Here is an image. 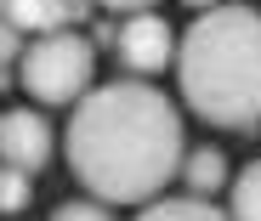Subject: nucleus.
Wrapping results in <instances>:
<instances>
[{
	"label": "nucleus",
	"instance_id": "7ed1b4c3",
	"mask_svg": "<svg viewBox=\"0 0 261 221\" xmlns=\"http://www.w3.org/2000/svg\"><path fill=\"white\" fill-rule=\"evenodd\" d=\"M91 40L74 34V29H57V34H40L34 46L23 51V91L46 108H63V102H80L91 91Z\"/></svg>",
	"mask_w": 261,
	"mask_h": 221
},
{
	"label": "nucleus",
	"instance_id": "2eb2a0df",
	"mask_svg": "<svg viewBox=\"0 0 261 221\" xmlns=\"http://www.w3.org/2000/svg\"><path fill=\"white\" fill-rule=\"evenodd\" d=\"M0 91H12V68H0Z\"/></svg>",
	"mask_w": 261,
	"mask_h": 221
},
{
	"label": "nucleus",
	"instance_id": "f257e3e1",
	"mask_svg": "<svg viewBox=\"0 0 261 221\" xmlns=\"http://www.w3.org/2000/svg\"><path fill=\"white\" fill-rule=\"evenodd\" d=\"M68 170L102 204H148L182 170V114L142 79L97 85L74 102Z\"/></svg>",
	"mask_w": 261,
	"mask_h": 221
},
{
	"label": "nucleus",
	"instance_id": "dca6fc26",
	"mask_svg": "<svg viewBox=\"0 0 261 221\" xmlns=\"http://www.w3.org/2000/svg\"><path fill=\"white\" fill-rule=\"evenodd\" d=\"M188 6H204V12H210V6H216V0H188Z\"/></svg>",
	"mask_w": 261,
	"mask_h": 221
},
{
	"label": "nucleus",
	"instance_id": "20e7f679",
	"mask_svg": "<svg viewBox=\"0 0 261 221\" xmlns=\"http://www.w3.org/2000/svg\"><path fill=\"white\" fill-rule=\"evenodd\" d=\"M114 51H119L125 68H137V74H159L170 57H176V34H170V23H165L159 12H137V17H125Z\"/></svg>",
	"mask_w": 261,
	"mask_h": 221
},
{
	"label": "nucleus",
	"instance_id": "9d476101",
	"mask_svg": "<svg viewBox=\"0 0 261 221\" xmlns=\"http://www.w3.org/2000/svg\"><path fill=\"white\" fill-rule=\"evenodd\" d=\"M29 199H34V187H29V170L0 164V210H6V215H17V210H29Z\"/></svg>",
	"mask_w": 261,
	"mask_h": 221
},
{
	"label": "nucleus",
	"instance_id": "f8f14e48",
	"mask_svg": "<svg viewBox=\"0 0 261 221\" xmlns=\"http://www.w3.org/2000/svg\"><path fill=\"white\" fill-rule=\"evenodd\" d=\"M17 51H29V46H23V29H12L6 17H0V68H12Z\"/></svg>",
	"mask_w": 261,
	"mask_h": 221
},
{
	"label": "nucleus",
	"instance_id": "1a4fd4ad",
	"mask_svg": "<svg viewBox=\"0 0 261 221\" xmlns=\"http://www.w3.org/2000/svg\"><path fill=\"white\" fill-rule=\"evenodd\" d=\"M233 221H261V159H250L233 182Z\"/></svg>",
	"mask_w": 261,
	"mask_h": 221
},
{
	"label": "nucleus",
	"instance_id": "ddd939ff",
	"mask_svg": "<svg viewBox=\"0 0 261 221\" xmlns=\"http://www.w3.org/2000/svg\"><path fill=\"white\" fill-rule=\"evenodd\" d=\"M97 6H108V12H125V17H137V12H153V0H97Z\"/></svg>",
	"mask_w": 261,
	"mask_h": 221
},
{
	"label": "nucleus",
	"instance_id": "39448f33",
	"mask_svg": "<svg viewBox=\"0 0 261 221\" xmlns=\"http://www.w3.org/2000/svg\"><path fill=\"white\" fill-rule=\"evenodd\" d=\"M46 159H51V125L34 108H6L0 114V164L34 176Z\"/></svg>",
	"mask_w": 261,
	"mask_h": 221
},
{
	"label": "nucleus",
	"instance_id": "4468645a",
	"mask_svg": "<svg viewBox=\"0 0 261 221\" xmlns=\"http://www.w3.org/2000/svg\"><path fill=\"white\" fill-rule=\"evenodd\" d=\"M91 6H97V0H63V17L80 23V17H91Z\"/></svg>",
	"mask_w": 261,
	"mask_h": 221
},
{
	"label": "nucleus",
	"instance_id": "423d86ee",
	"mask_svg": "<svg viewBox=\"0 0 261 221\" xmlns=\"http://www.w3.org/2000/svg\"><path fill=\"white\" fill-rule=\"evenodd\" d=\"M6 23L23 29V34H57V29H68L63 0H6Z\"/></svg>",
	"mask_w": 261,
	"mask_h": 221
},
{
	"label": "nucleus",
	"instance_id": "6e6552de",
	"mask_svg": "<svg viewBox=\"0 0 261 221\" xmlns=\"http://www.w3.org/2000/svg\"><path fill=\"white\" fill-rule=\"evenodd\" d=\"M137 221H233V215H222L210 199H153Z\"/></svg>",
	"mask_w": 261,
	"mask_h": 221
},
{
	"label": "nucleus",
	"instance_id": "f03ea898",
	"mask_svg": "<svg viewBox=\"0 0 261 221\" xmlns=\"http://www.w3.org/2000/svg\"><path fill=\"white\" fill-rule=\"evenodd\" d=\"M176 79L188 108L216 130L261 125V12L210 6L176 51Z\"/></svg>",
	"mask_w": 261,
	"mask_h": 221
},
{
	"label": "nucleus",
	"instance_id": "9b49d317",
	"mask_svg": "<svg viewBox=\"0 0 261 221\" xmlns=\"http://www.w3.org/2000/svg\"><path fill=\"white\" fill-rule=\"evenodd\" d=\"M51 221H114V215H108L102 204H91V199H74V204H57Z\"/></svg>",
	"mask_w": 261,
	"mask_h": 221
},
{
	"label": "nucleus",
	"instance_id": "f3484780",
	"mask_svg": "<svg viewBox=\"0 0 261 221\" xmlns=\"http://www.w3.org/2000/svg\"><path fill=\"white\" fill-rule=\"evenodd\" d=\"M0 17H6V0H0Z\"/></svg>",
	"mask_w": 261,
	"mask_h": 221
},
{
	"label": "nucleus",
	"instance_id": "0eeeda50",
	"mask_svg": "<svg viewBox=\"0 0 261 221\" xmlns=\"http://www.w3.org/2000/svg\"><path fill=\"white\" fill-rule=\"evenodd\" d=\"M182 176H188V193H193V199H210L216 187H227V159H222V148L188 153V159H182Z\"/></svg>",
	"mask_w": 261,
	"mask_h": 221
}]
</instances>
